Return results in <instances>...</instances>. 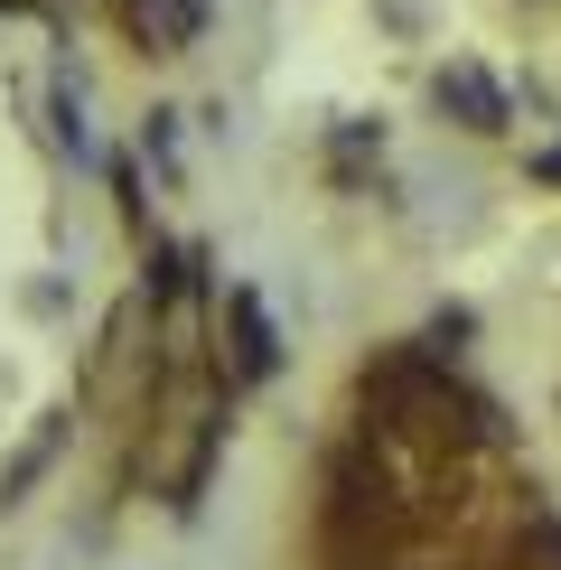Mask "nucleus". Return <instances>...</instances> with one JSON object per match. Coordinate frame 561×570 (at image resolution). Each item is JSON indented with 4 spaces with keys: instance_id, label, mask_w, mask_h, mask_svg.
<instances>
[{
    "instance_id": "f257e3e1",
    "label": "nucleus",
    "mask_w": 561,
    "mask_h": 570,
    "mask_svg": "<svg viewBox=\"0 0 561 570\" xmlns=\"http://www.w3.org/2000/svg\"><path fill=\"white\" fill-rule=\"evenodd\" d=\"M225 374H234V384H272V374H280V337H272L253 281H234V291H225Z\"/></svg>"
},
{
    "instance_id": "7ed1b4c3",
    "label": "nucleus",
    "mask_w": 561,
    "mask_h": 570,
    "mask_svg": "<svg viewBox=\"0 0 561 570\" xmlns=\"http://www.w3.org/2000/svg\"><path fill=\"white\" fill-rule=\"evenodd\" d=\"M505 570H561V514L533 505L524 524H514V542H505Z\"/></svg>"
},
{
    "instance_id": "f03ea898",
    "label": "nucleus",
    "mask_w": 561,
    "mask_h": 570,
    "mask_svg": "<svg viewBox=\"0 0 561 570\" xmlns=\"http://www.w3.org/2000/svg\"><path fill=\"white\" fill-rule=\"evenodd\" d=\"M440 104H459L468 112V131H505V94L478 76V66H450V76H440Z\"/></svg>"
}]
</instances>
